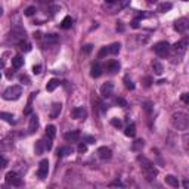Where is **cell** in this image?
Here are the masks:
<instances>
[{"mask_svg":"<svg viewBox=\"0 0 189 189\" xmlns=\"http://www.w3.org/2000/svg\"><path fill=\"white\" fill-rule=\"evenodd\" d=\"M171 126L176 129V130H182V132H186L188 127H189V115L186 112H182V111H177L171 115Z\"/></svg>","mask_w":189,"mask_h":189,"instance_id":"obj_1","label":"cell"},{"mask_svg":"<svg viewBox=\"0 0 189 189\" xmlns=\"http://www.w3.org/2000/svg\"><path fill=\"white\" fill-rule=\"evenodd\" d=\"M137 161L142 164V170H143V173H145V176H146L148 180H152V179L157 177L158 170L155 168V165H154L148 158H145V157H137Z\"/></svg>","mask_w":189,"mask_h":189,"instance_id":"obj_2","label":"cell"},{"mask_svg":"<svg viewBox=\"0 0 189 189\" xmlns=\"http://www.w3.org/2000/svg\"><path fill=\"white\" fill-rule=\"evenodd\" d=\"M21 94H22L21 86H11L3 92V98L6 101H16V99H19Z\"/></svg>","mask_w":189,"mask_h":189,"instance_id":"obj_3","label":"cell"},{"mask_svg":"<svg viewBox=\"0 0 189 189\" xmlns=\"http://www.w3.org/2000/svg\"><path fill=\"white\" fill-rule=\"evenodd\" d=\"M25 37H27V33H25V30H24L22 27H19V25H15V27L11 30V33H9V40L14 42V43H19V42L25 40Z\"/></svg>","mask_w":189,"mask_h":189,"instance_id":"obj_4","label":"cell"},{"mask_svg":"<svg viewBox=\"0 0 189 189\" xmlns=\"http://www.w3.org/2000/svg\"><path fill=\"white\" fill-rule=\"evenodd\" d=\"M170 44L167 43V42H158L155 46H154V52L158 55V56H161V58H165L168 53H170Z\"/></svg>","mask_w":189,"mask_h":189,"instance_id":"obj_5","label":"cell"},{"mask_svg":"<svg viewBox=\"0 0 189 189\" xmlns=\"http://www.w3.org/2000/svg\"><path fill=\"white\" fill-rule=\"evenodd\" d=\"M186 49H188V39H183V40L177 42V43H176L170 50H173V52H174V55H176L177 58H182V56L185 55Z\"/></svg>","mask_w":189,"mask_h":189,"instance_id":"obj_6","label":"cell"},{"mask_svg":"<svg viewBox=\"0 0 189 189\" xmlns=\"http://www.w3.org/2000/svg\"><path fill=\"white\" fill-rule=\"evenodd\" d=\"M5 180H6L8 185H12V186H21V185H22V179H21L15 171H9V173L6 174Z\"/></svg>","mask_w":189,"mask_h":189,"instance_id":"obj_7","label":"cell"},{"mask_svg":"<svg viewBox=\"0 0 189 189\" xmlns=\"http://www.w3.org/2000/svg\"><path fill=\"white\" fill-rule=\"evenodd\" d=\"M47 173H49V161H47V160H42L40 164H39L37 176H39L40 179H44V177H47Z\"/></svg>","mask_w":189,"mask_h":189,"instance_id":"obj_8","label":"cell"},{"mask_svg":"<svg viewBox=\"0 0 189 189\" xmlns=\"http://www.w3.org/2000/svg\"><path fill=\"white\" fill-rule=\"evenodd\" d=\"M58 43H59V36H56V34H47V36L44 37V40H43V47L47 49V47L55 46V44H58Z\"/></svg>","mask_w":189,"mask_h":189,"instance_id":"obj_9","label":"cell"},{"mask_svg":"<svg viewBox=\"0 0 189 189\" xmlns=\"http://www.w3.org/2000/svg\"><path fill=\"white\" fill-rule=\"evenodd\" d=\"M188 27H189V21L186 18H180L174 22V30L177 33H185L188 30Z\"/></svg>","mask_w":189,"mask_h":189,"instance_id":"obj_10","label":"cell"},{"mask_svg":"<svg viewBox=\"0 0 189 189\" xmlns=\"http://www.w3.org/2000/svg\"><path fill=\"white\" fill-rule=\"evenodd\" d=\"M71 117L74 118V120H84L86 117H87V111L84 110V108H74V110H71Z\"/></svg>","mask_w":189,"mask_h":189,"instance_id":"obj_11","label":"cell"},{"mask_svg":"<svg viewBox=\"0 0 189 189\" xmlns=\"http://www.w3.org/2000/svg\"><path fill=\"white\" fill-rule=\"evenodd\" d=\"M112 92H114V84L110 83V81H107V83L101 87V94H102L104 98H110L111 94H112Z\"/></svg>","mask_w":189,"mask_h":189,"instance_id":"obj_12","label":"cell"},{"mask_svg":"<svg viewBox=\"0 0 189 189\" xmlns=\"http://www.w3.org/2000/svg\"><path fill=\"white\" fill-rule=\"evenodd\" d=\"M80 137H81V133L78 130H72V132H68V133L64 135V139L68 140V142H78Z\"/></svg>","mask_w":189,"mask_h":189,"instance_id":"obj_13","label":"cell"},{"mask_svg":"<svg viewBox=\"0 0 189 189\" xmlns=\"http://www.w3.org/2000/svg\"><path fill=\"white\" fill-rule=\"evenodd\" d=\"M98 155H99V158H102V160H110V158L112 157V151H111L110 148H107V146H101V148L98 149Z\"/></svg>","mask_w":189,"mask_h":189,"instance_id":"obj_14","label":"cell"},{"mask_svg":"<svg viewBox=\"0 0 189 189\" xmlns=\"http://www.w3.org/2000/svg\"><path fill=\"white\" fill-rule=\"evenodd\" d=\"M61 110H62V104H59V102H55V104L52 105V108H50V112H49L50 118H56V117L61 114Z\"/></svg>","mask_w":189,"mask_h":189,"instance_id":"obj_15","label":"cell"},{"mask_svg":"<svg viewBox=\"0 0 189 189\" xmlns=\"http://www.w3.org/2000/svg\"><path fill=\"white\" fill-rule=\"evenodd\" d=\"M37 129H39V117H37L36 114H33V115H31V118H30L28 130H30V133H34Z\"/></svg>","mask_w":189,"mask_h":189,"instance_id":"obj_16","label":"cell"},{"mask_svg":"<svg viewBox=\"0 0 189 189\" xmlns=\"http://www.w3.org/2000/svg\"><path fill=\"white\" fill-rule=\"evenodd\" d=\"M59 84H61V81H59L58 78H50V80L47 81V84H46V90H47V92H53Z\"/></svg>","mask_w":189,"mask_h":189,"instance_id":"obj_17","label":"cell"},{"mask_svg":"<svg viewBox=\"0 0 189 189\" xmlns=\"http://www.w3.org/2000/svg\"><path fill=\"white\" fill-rule=\"evenodd\" d=\"M120 69V62L118 61H110L108 64H107V71H110V72H117Z\"/></svg>","mask_w":189,"mask_h":189,"instance_id":"obj_18","label":"cell"},{"mask_svg":"<svg viewBox=\"0 0 189 189\" xmlns=\"http://www.w3.org/2000/svg\"><path fill=\"white\" fill-rule=\"evenodd\" d=\"M165 183L170 185L171 188H179V180H177V177H174L173 174H167V176H165Z\"/></svg>","mask_w":189,"mask_h":189,"instance_id":"obj_19","label":"cell"},{"mask_svg":"<svg viewBox=\"0 0 189 189\" xmlns=\"http://www.w3.org/2000/svg\"><path fill=\"white\" fill-rule=\"evenodd\" d=\"M101 74H102V68H101L98 64H94V65L92 67V69H90V75H92L93 78H98V77H101Z\"/></svg>","mask_w":189,"mask_h":189,"instance_id":"obj_20","label":"cell"},{"mask_svg":"<svg viewBox=\"0 0 189 189\" xmlns=\"http://www.w3.org/2000/svg\"><path fill=\"white\" fill-rule=\"evenodd\" d=\"M69 154H72V148L71 146H61L58 149V157H67Z\"/></svg>","mask_w":189,"mask_h":189,"instance_id":"obj_21","label":"cell"},{"mask_svg":"<svg viewBox=\"0 0 189 189\" xmlns=\"http://www.w3.org/2000/svg\"><path fill=\"white\" fill-rule=\"evenodd\" d=\"M0 118L5 120L9 124H15V117L12 114H9V112H0Z\"/></svg>","mask_w":189,"mask_h":189,"instance_id":"obj_22","label":"cell"},{"mask_svg":"<svg viewBox=\"0 0 189 189\" xmlns=\"http://www.w3.org/2000/svg\"><path fill=\"white\" fill-rule=\"evenodd\" d=\"M171 9V3H168V2H164V3H160L158 5V9H157V12H160V14H165V12H168Z\"/></svg>","mask_w":189,"mask_h":189,"instance_id":"obj_23","label":"cell"},{"mask_svg":"<svg viewBox=\"0 0 189 189\" xmlns=\"http://www.w3.org/2000/svg\"><path fill=\"white\" fill-rule=\"evenodd\" d=\"M152 69H154V72H155L157 75H161V74H163V71H164L163 64H161V62H158V61H154V62H152Z\"/></svg>","mask_w":189,"mask_h":189,"instance_id":"obj_24","label":"cell"},{"mask_svg":"<svg viewBox=\"0 0 189 189\" xmlns=\"http://www.w3.org/2000/svg\"><path fill=\"white\" fill-rule=\"evenodd\" d=\"M124 135L129 136V137H135V135H136V126L135 124H129L126 127V130H124Z\"/></svg>","mask_w":189,"mask_h":189,"instance_id":"obj_25","label":"cell"},{"mask_svg":"<svg viewBox=\"0 0 189 189\" xmlns=\"http://www.w3.org/2000/svg\"><path fill=\"white\" fill-rule=\"evenodd\" d=\"M71 25H72V18L71 16H65L62 19V22H61V28H64V30L71 28Z\"/></svg>","mask_w":189,"mask_h":189,"instance_id":"obj_26","label":"cell"},{"mask_svg":"<svg viewBox=\"0 0 189 189\" xmlns=\"http://www.w3.org/2000/svg\"><path fill=\"white\" fill-rule=\"evenodd\" d=\"M22 65H24V59H22L21 56L12 58V67H14V68H21Z\"/></svg>","mask_w":189,"mask_h":189,"instance_id":"obj_27","label":"cell"},{"mask_svg":"<svg viewBox=\"0 0 189 189\" xmlns=\"http://www.w3.org/2000/svg\"><path fill=\"white\" fill-rule=\"evenodd\" d=\"M108 49H110V53H112V55H117L118 52H120V49H121V44L120 43H112L111 46H108Z\"/></svg>","mask_w":189,"mask_h":189,"instance_id":"obj_28","label":"cell"},{"mask_svg":"<svg viewBox=\"0 0 189 189\" xmlns=\"http://www.w3.org/2000/svg\"><path fill=\"white\" fill-rule=\"evenodd\" d=\"M18 44H19V49H21L22 52H30V50H31V44H30L27 40H22V42H19Z\"/></svg>","mask_w":189,"mask_h":189,"instance_id":"obj_29","label":"cell"},{"mask_svg":"<svg viewBox=\"0 0 189 189\" xmlns=\"http://www.w3.org/2000/svg\"><path fill=\"white\" fill-rule=\"evenodd\" d=\"M55 135H56V127H55V126H52V124H50V126H47V127H46V136H49L50 139H53V137H55Z\"/></svg>","mask_w":189,"mask_h":189,"instance_id":"obj_30","label":"cell"},{"mask_svg":"<svg viewBox=\"0 0 189 189\" xmlns=\"http://www.w3.org/2000/svg\"><path fill=\"white\" fill-rule=\"evenodd\" d=\"M145 146V142H143V139H137V140H135L133 142V151H140L142 148Z\"/></svg>","mask_w":189,"mask_h":189,"instance_id":"obj_31","label":"cell"},{"mask_svg":"<svg viewBox=\"0 0 189 189\" xmlns=\"http://www.w3.org/2000/svg\"><path fill=\"white\" fill-rule=\"evenodd\" d=\"M43 151H44V143H43V140L36 142V154H37V155H42Z\"/></svg>","mask_w":189,"mask_h":189,"instance_id":"obj_32","label":"cell"},{"mask_svg":"<svg viewBox=\"0 0 189 189\" xmlns=\"http://www.w3.org/2000/svg\"><path fill=\"white\" fill-rule=\"evenodd\" d=\"M12 148V142L11 140H2L0 142V151H6Z\"/></svg>","mask_w":189,"mask_h":189,"instance_id":"obj_33","label":"cell"},{"mask_svg":"<svg viewBox=\"0 0 189 189\" xmlns=\"http://www.w3.org/2000/svg\"><path fill=\"white\" fill-rule=\"evenodd\" d=\"M24 14H25V16H33V15L36 14V6H30V8H27V9L24 11Z\"/></svg>","mask_w":189,"mask_h":189,"instance_id":"obj_34","label":"cell"},{"mask_svg":"<svg viewBox=\"0 0 189 189\" xmlns=\"http://www.w3.org/2000/svg\"><path fill=\"white\" fill-rule=\"evenodd\" d=\"M43 143H44V149H47V151L52 149V139L49 136H46V139L43 140Z\"/></svg>","mask_w":189,"mask_h":189,"instance_id":"obj_35","label":"cell"},{"mask_svg":"<svg viewBox=\"0 0 189 189\" xmlns=\"http://www.w3.org/2000/svg\"><path fill=\"white\" fill-rule=\"evenodd\" d=\"M108 53H110V49L105 46V47H102V49L99 50V53H98V58H105Z\"/></svg>","mask_w":189,"mask_h":189,"instance_id":"obj_36","label":"cell"},{"mask_svg":"<svg viewBox=\"0 0 189 189\" xmlns=\"http://www.w3.org/2000/svg\"><path fill=\"white\" fill-rule=\"evenodd\" d=\"M124 83H126V87H127L129 90H133V89H135V83H133L132 80L126 78V80H124Z\"/></svg>","mask_w":189,"mask_h":189,"instance_id":"obj_37","label":"cell"},{"mask_svg":"<svg viewBox=\"0 0 189 189\" xmlns=\"http://www.w3.org/2000/svg\"><path fill=\"white\" fill-rule=\"evenodd\" d=\"M115 102H117V105H120V107H127V102H126V99H123V98H117L115 99Z\"/></svg>","mask_w":189,"mask_h":189,"instance_id":"obj_38","label":"cell"},{"mask_svg":"<svg viewBox=\"0 0 189 189\" xmlns=\"http://www.w3.org/2000/svg\"><path fill=\"white\" fill-rule=\"evenodd\" d=\"M111 124H112L114 127H117V129H121V121L117 120V118H112V120H111Z\"/></svg>","mask_w":189,"mask_h":189,"instance_id":"obj_39","label":"cell"},{"mask_svg":"<svg viewBox=\"0 0 189 189\" xmlns=\"http://www.w3.org/2000/svg\"><path fill=\"white\" fill-rule=\"evenodd\" d=\"M77 149H78L80 154H83V152L87 151V145H86V143H78V148H77Z\"/></svg>","mask_w":189,"mask_h":189,"instance_id":"obj_40","label":"cell"},{"mask_svg":"<svg viewBox=\"0 0 189 189\" xmlns=\"http://www.w3.org/2000/svg\"><path fill=\"white\" fill-rule=\"evenodd\" d=\"M6 165H8V160H6L5 157H0V170L5 168Z\"/></svg>","mask_w":189,"mask_h":189,"instance_id":"obj_41","label":"cell"},{"mask_svg":"<svg viewBox=\"0 0 189 189\" xmlns=\"http://www.w3.org/2000/svg\"><path fill=\"white\" fill-rule=\"evenodd\" d=\"M19 80H21V83H24V84H31V81H30V78H28L27 75H21Z\"/></svg>","mask_w":189,"mask_h":189,"instance_id":"obj_42","label":"cell"},{"mask_svg":"<svg viewBox=\"0 0 189 189\" xmlns=\"http://www.w3.org/2000/svg\"><path fill=\"white\" fill-rule=\"evenodd\" d=\"M33 72L34 74H40L42 72V65H34L33 67Z\"/></svg>","mask_w":189,"mask_h":189,"instance_id":"obj_43","label":"cell"},{"mask_svg":"<svg viewBox=\"0 0 189 189\" xmlns=\"http://www.w3.org/2000/svg\"><path fill=\"white\" fill-rule=\"evenodd\" d=\"M83 139H84L87 143H94V142H96V140H94V137H92V136H84Z\"/></svg>","mask_w":189,"mask_h":189,"instance_id":"obj_44","label":"cell"},{"mask_svg":"<svg viewBox=\"0 0 189 189\" xmlns=\"http://www.w3.org/2000/svg\"><path fill=\"white\" fill-rule=\"evenodd\" d=\"M182 101H183L185 104H189V94H188V93H183V94H182Z\"/></svg>","mask_w":189,"mask_h":189,"instance_id":"obj_45","label":"cell"},{"mask_svg":"<svg viewBox=\"0 0 189 189\" xmlns=\"http://www.w3.org/2000/svg\"><path fill=\"white\" fill-rule=\"evenodd\" d=\"M143 83H145V86L148 87V86H151V83H152V78H151V77H145V78H143Z\"/></svg>","mask_w":189,"mask_h":189,"instance_id":"obj_46","label":"cell"},{"mask_svg":"<svg viewBox=\"0 0 189 189\" xmlns=\"http://www.w3.org/2000/svg\"><path fill=\"white\" fill-rule=\"evenodd\" d=\"M83 52H84V53H90V52H92V44H86L84 49H83Z\"/></svg>","mask_w":189,"mask_h":189,"instance_id":"obj_47","label":"cell"},{"mask_svg":"<svg viewBox=\"0 0 189 189\" xmlns=\"http://www.w3.org/2000/svg\"><path fill=\"white\" fill-rule=\"evenodd\" d=\"M110 186H123V183H121L120 180H114V182L110 183Z\"/></svg>","mask_w":189,"mask_h":189,"instance_id":"obj_48","label":"cell"},{"mask_svg":"<svg viewBox=\"0 0 189 189\" xmlns=\"http://www.w3.org/2000/svg\"><path fill=\"white\" fill-rule=\"evenodd\" d=\"M143 108H145L146 112H149V111H151V104H149V102H145V104H143Z\"/></svg>","mask_w":189,"mask_h":189,"instance_id":"obj_49","label":"cell"},{"mask_svg":"<svg viewBox=\"0 0 189 189\" xmlns=\"http://www.w3.org/2000/svg\"><path fill=\"white\" fill-rule=\"evenodd\" d=\"M148 37H137V43H146Z\"/></svg>","mask_w":189,"mask_h":189,"instance_id":"obj_50","label":"cell"},{"mask_svg":"<svg viewBox=\"0 0 189 189\" xmlns=\"http://www.w3.org/2000/svg\"><path fill=\"white\" fill-rule=\"evenodd\" d=\"M117 31H124V25H123V22H118V25H117Z\"/></svg>","mask_w":189,"mask_h":189,"instance_id":"obj_51","label":"cell"},{"mask_svg":"<svg viewBox=\"0 0 189 189\" xmlns=\"http://www.w3.org/2000/svg\"><path fill=\"white\" fill-rule=\"evenodd\" d=\"M132 27H133V28H137V27H139V21H137V19H135V21L132 22Z\"/></svg>","mask_w":189,"mask_h":189,"instance_id":"obj_52","label":"cell"},{"mask_svg":"<svg viewBox=\"0 0 189 189\" xmlns=\"http://www.w3.org/2000/svg\"><path fill=\"white\" fill-rule=\"evenodd\" d=\"M6 77H8V78H12V77H14V71H8V72H6Z\"/></svg>","mask_w":189,"mask_h":189,"instance_id":"obj_53","label":"cell"},{"mask_svg":"<svg viewBox=\"0 0 189 189\" xmlns=\"http://www.w3.org/2000/svg\"><path fill=\"white\" fill-rule=\"evenodd\" d=\"M33 37H34V39H37V40H39V39H40V37H42V34H40V33H34V36H33Z\"/></svg>","mask_w":189,"mask_h":189,"instance_id":"obj_54","label":"cell"},{"mask_svg":"<svg viewBox=\"0 0 189 189\" xmlns=\"http://www.w3.org/2000/svg\"><path fill=\"white\" fill-rule=\"evenodd\" d=\"M3 67H5V61H3V59H0V69H2Z\"/></svg>","mask_w":189,"mask_h":189,"instance_id":"obj_55","label":"cell"},{"mask_svg":"<svg viewBox=\"0 0 189 189\" xmlns=\"http://www.w3.org/2000/svg\"><path fill=\"white\" fill-rule=\"evenodd\" d=\"M188 186H189V182L185 180V182H183V188H188Z\"/></svg>","mask_w":189,"mask_h":189,"instance_id":"obj_56","label":"cell"},{"mask_svg":"<svg viewBox=\"0 0 189 189\" xmlns=\"http://www.w3.org/2000/svg\"><path fill=\"white\" fill-rule=\"evenodd\" d=\"M105 2H107V3H115L117 0H105Z\"/></svg>","mask_w":189,"mask_h":189,"instance_id":"obj_57","label":"cell"},{"mask_svg":"<svg viewBox=\"0 0 189 189\" xmlns=\"http://www.w3.org/2000/svg\"><path fill=\"white\" fill-rule=\"evenodd\" d=\"M148 2H149V3H155V2H157V0H148Z\"/></svg>","mask_w":189,"mask_h":189,"instance_id":"obj_58","label":"cell"},{"mask_svg":"<svg viewBox=\"0 0 189 189\" xmlns=\"http://www.w3.org/2000/svg\"><path fill=\"white\" fill-rule=\"evenodd\" d=\"M2 12H3V11H2V8H0V15H2Z\"/></svg>","mask_w":189,"mask_h":189,"instance_id":"obj_59","label":"cell"},{"mask_svg":"<svg viewBox=\"0 0 189 189\" xmlns=\"http://www.w3.org/2000/svg\"><path fill=\"white\" fill-rule=\"evenodd\" d=\"M183 2H188V0H183Z\"/></svg>","mask_w":189,"mask_h":189,"instance_id":"obj_60","label":"cell"},{"mask_svg":"<svg viewBox=\"0 0 189 189\" xmlns=\"http://www.w3.org/2000/svg\"><path fill=\"white\" fill-rule=\"evenodd\" d=\"M0 78H2V74H0Z\"/></svg>","mask_w":189,"mask_h":189,"instance_id":"obj_61","label":"cell"}]
</instances>
